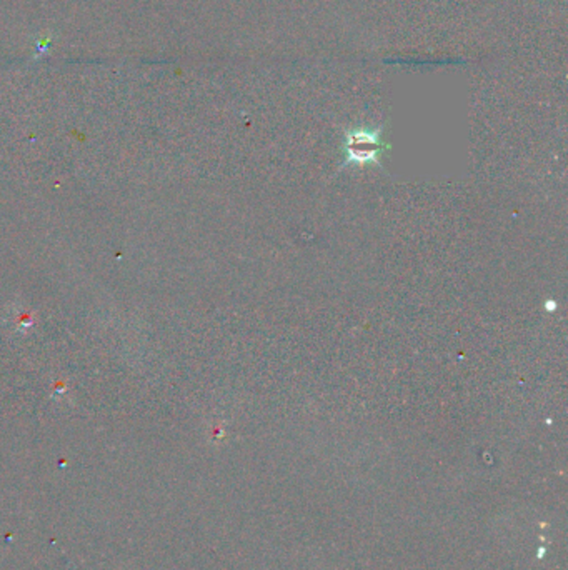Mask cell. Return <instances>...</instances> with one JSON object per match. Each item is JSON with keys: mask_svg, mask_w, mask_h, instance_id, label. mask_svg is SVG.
Returning a JSON list of instances; mask_svg holds the SVG:
<instances>
[{"mask_svg": "<svg viewBox=\"0 0 568 570\" xmlns=\"http://www.w3.org/2000/svg\"><path fill=\"white\" fill-rule=\"evenodd\" d=\"M373 145H377V134H370V132H355L352 139L348 142V154L357 162L372 160L373 155L377 154Z\"/></svg>", "mask_w": 568, "mask_h": 570, "instance_id": "cell-1", "label": "cell"}]
</instances>
